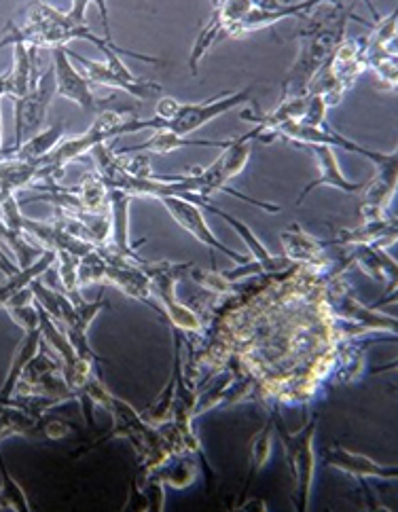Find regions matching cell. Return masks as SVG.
Wrapping results in <instances>:
<instances>
[{
  "mask_svg": "<svg viewBox=\"0 0 398 512\" xmlns=\"http://www.w3.org/2000/svg\"><path fill=\"white\" fill-rule=\"evenodd\" d=\"M102 17H104V30L106 36L100 39L92 32V28L87 26L85 20V11H87V3L79 0V3L72 5V9L68 13H62L58 9H53L49 5L43 3H34L28 7L26 11V22L24 24H15L9 22L3 30V39H0V47H7V45H28V47H66L68 41L72 39H85L89 43H94L100 51L106 53H121V56H130L142 62H149V64H161V60L157 58H149V56H140V53L128 51V49H121L113 43L111 39V28H108L106 22V7L104 3H98Z\"/></svg>",
  "mask_w": 398,
  "mask_h": 512,
  "instance_id": "obj_1",
  "label": "cell"
},
{
  "mask_svg": "<svg viewBox=\"0 0 398 512\" xmlns=\"http://www.w3.org/2000/svg\"><path fill=\"white\" fill-rule=\"evenodd\" d=\"M350 17L352 7L331 5L327 13L320 15L318 20L310 22V26L297 34L301 36V49L295 64L288 70L282 98L307 96V87H310L316 72L333 56L335 49L346 41L343 34H346Z\"/></svg>",
  "mask_w": 398,
  "mask_h": 512,
  "instance_id": "obj_2",
  "label": "cell"
},
{
  "mask_svg": "<svg viewBox=\"0 0 398 512\" xmlns=\"http://www.w3.org/2000/svg\"><path fill=\"white\" fill-rule=\"evenodd\" d=\"M252 94H255V85H250L246 89L240 91H227L223 96H214L206 102L199 104H180L178 113L174 115V119L161 123L155 117L153 119H128L125 123V132L134 134V132H142V130H166L172 132L176 136H189L193 132H197L199 127L208 125L210 121L219 119L221 115L233 111L246 102H250Z\"/></svg>",
  "mask_w": 398,
  "mask_h": 512,
  "instance_id": "obj_3",
  "label": "cell"
},
{
  "mask_svg": "<svg viewBox=\"0 0 398 512\" xmlns=\"http://www.w3.org/2000/svg\"><path fill=\"white\" fill-rule=\"evenodd\" d=\"M274 419V430L278 432L288 468L295 479V504L297 510H307L310 506V491L314 483V472H316V451H314V436L318 428V415H314L310 422H307L301 430L288 432L284 428V422L278 411L271 415Z\"/></svg>",
  "mask_w": 398,
  "mask_h": 512,
  "instance_id": "obj_4",
  "label": "cell"
},
{
  "mask_svg": "<svg viewBox=\"0 0 398 512\" xmlns=\"http://www.w3.org/2000/svg\"><path fill=\"white\" fill-rule=\"evenodd\" d=\"M142 271L149 276L151 282V292L161 307V312L166 314L168 322L178 328V331H189L197 333L202 328V320L193 312V309L185 307L176 299V282L189 276L193 263H170V261H159V263H149L144 261Z\"/></svg>",
  "mask_w": 398,
  "mask_h": 512,
  "instance_id": "obj_5",
  "label": "cell"
},
{
  "mask_svg": "<svg viewBox=\"0 0 398 512\" xmlns=\"http://www.w3.org/2000/svg\"><path fill=\"white\" fill-rule=\"evenodd\" d=\"M68 58L77 60L83 68H85V79L92 85H102V87H115V89H123L128 91L130 96L138 98V100H149L153 96H159L161 85L153 83V81H144L140 77H136L134 72L121 62V53H106V62H94L87 60L83 56H79L77 51H72L66 47Z\"/></svg>",
  "mask_w": 398,
  "mask_h": 512,
  "instance_id": "obj_6",
  "label": "cell"
},
{
  "mask_svg": "<svg viewBox=\"0 0 398 512\" xmlns=\"http://www.w3.org/2000/svg\"><path fill=\"white\" fill-rule=\"evenodd\" d=\"M58 94L56 70L49 66L43 75H39L26 94V98L15 100V142L13 146L24 144V134H39L45 125L47 111L53 96Z\"/></svg>",
  "mask_w": 398,
  "mask_h": 512,
  "instance_id": "obj_7",
  "label": "cell"
},
{
  "mask_svg": "<svg viewBox=\"0 0 398 512\" xmlns=\"http://www.w3.org/2000/svg\"><path fill=\"white\" fill-rule=\"evenodd\" d=\"M53 51V70H56V85H58V96L79 104L83 111L89 113H102L106 104H111L115 98L100 100L96 98L92 83H89L81 72L72 66L66 47H56Z\"/></svg>",
  "mask_w": 398,
  "mask_h": 512,
  "instance_id": "obj_8",
  "label": "cell"
},
{
  "mask_svg": "<svg viewBox=\"0 0 398 512\" xmlns=\"http://www.w3.org/2000/svg\"><path fill=\"white\" fill-rule=\"evenodd\" d=\"M159 201L166 206V210L170 212V216L174 218V221H176L180 227H183L187 233H191L197 242L206 244L210 250H216V252H221V254L229 256L231 261L240 263V265H246V263L250 261L248 256H244V254H240V252H235V250L227 248V246L219 240V237H216V235L210 231V227H208V223H206V218H204L202 210H199L195 204H191V201H185V199H180V197H164V199H159Z\"/></svg>",
  "mask_w": 398,
  "mask_h": 512,
  "instance_id": "obj_9",
  "label": "cell"
},
{
  "mask_svg": "<svg viewBox=\"0 0 398 512\" xmlns=\"http://www.w3.org/2000/svg\"><path fill=\"white\" fill-rule=\"evenodd\" d=\"M396 193V153L382 166H377V174L367 180L360 201V214L365 221H382L386 218V208Z\"/></svg>",
  "mask_w": 398,
  "mask_h": 512,
  "instance_id": "obj_10",
  "label": "cell"
},
{
  "mask_svg": "<svg viewBox=\"0 0 398 512\" xmlns=\"http://www.w3.org/2000/svg\"><path fill=\"white\" fill-rule=\"evenodd\" d=\"M324 464L331 468H337L339 472H346L358 481H365V479L396 481V477H398L396 466H382V464L373 462L371 457H367L363 453H354L346 447L324 449Z\"/></svg>",
  "mask_w": 398,
  "mask_h": 512,
  "instance_id": "obj_11",
  "label": "cell"
},
{
  "mask_svg": "<svg viewBox=\"0 0 398 512\" xmlns=\"http://www.w3.org/2000/svg\"><path fill=\"white\" fill-rule=\"evenodd\" d=\"M307 149H310V151L314 153V157H316V161H318L320 176H318L316 180H312L310 185H307V187L301 191V195H299V199H297V206H301L303 199H305L307 195H310L312 191L320 189V187H333V189H339V191L350 193V195L363 193L367 182H352V180H348L346 176H343L341 170H339V163H337V159H335V153H333L331 146L314 144V146H307Z\"/></svg>",
  "mask_w": 398,
  "mask_h": 512,
  "instance_id": "obj_12",
  "label": "cell"
},
{
  "mask_svg": "<svg viewBox=\"0 0 398 512\" xmlns=\"http://www.w3.org/2000/svg\"><path fill=\"white\" fill-rule=\"evenodd\" d=\"M204 210H210L212 214H216V216H221L223 221L238 233L240 237H242V242L248 246V250H250V256H252V261H255L259 267H261V271L263 273H280V271H288L293 267V263L286 259V256H274L271 254L263 244H261V240L259 237L250 231V227L248 225H244L240 218H235V216H231L229 212H225V210H221V208H216L210 199H206L204 201V206H202Z\"/></svg>",
  "mask_w": 398,
  "mask_h": 512,
  "instance_id": "obj_13",
  "label": "cell"
},
{
  "mask_svg": "<svg viewBox=\"0 0 398 512\" xmlns=\"http://www.w3.org/2000/svg\"><path fill=\"white\" fill-rule=\"evenodd\" d=\"M108 201H111V237H113V242L106 244V250L121 256V259L132 261V263H144V259H140V256H138L136 248L130 244V204H132V197L128 193L111 191V195H108Z\"/></svg>",
  "mask_w": 398,
  "mask_h": 512,
  "instance_id": "obj_14",
  "label": "cell"
},
{
  "mask_svg": "<svg viewBox=\"0 0 398 512\" xmlns=\"http://www.w3.org/2000/svg\"><path fill=\"white\" fill-rule=\"evenodd\" d=\"M396 242V223H390L388 218L382 221H365L356 229H343L337 233L335 240L324 242L329 246H379L384 248L388 244Z\"/></svg>",
  "mask_w": 398,
  "mask_h": 512,
  "instance_id": "obj_15",
  "label": "cell"
},
{
  "mask_svg": "<svg viewBox=\"0 0 398 512\" xmlns=\"http://www.w3.org/2000/svg\"><path fill=\"white\" fill-rule=\"evenodd\" d=\"M231 140H191L185 136H176L166 130H157L147 142L138 146H128V149L117 151V155H130V153H157L166 155L178 149H185V146H206V149H227Z\"/></svg>",
  "mask_w": 398,
  "mask_h": 512,
  "instance_id": "obj_16",
  "label": "cell"
},
{
  "mask_svg": "<svg viewBox=\"0 0 398 512\" xmlns=\"http://www.w3.org/2000/svg\"><path fill=\"white\" fill-rule=\"evenodd\" d=\"M286 259L291 263H320L322 254L327 250V244L316 240L310 233H305L299 223H295L291 229L282 231L280 235Z\"/></svg>",
  "mask_w": 398,
  "mask_h": 512,
  "instance_id": "obj_17",
  "label": "cell"
},
{
  "mask_svg": "<svg viewBox=\"0 0 398 512\" xmlns=\"http://www.w3.org/2000/svg\"><path fill=\"white\" fill-rule=\"evenodd\" d=\"M350 259L379 282H396V263L379 246H356Z\"/></svg>",
  "mask_w": 398,
  "mask_h": 512,
  "instance_id": "obj_18",
  "label": "cell"
},
{
  "mask_svg": "<svg viewBox=\"0 0 398 512\" xmlns=\"http://www.w3.org/2000/svg\"><path fill=\"white\" fill-rule=\"evenodd\" d=\"M64 132H66L64 121L49 125L47 130H41L39 134L30 136V140H26L20 146V149L15 151V155L11 159H15V161H36V159L49 155L62 142Z\"/></svg>",
  "mask_w": 398,
  "mask_h": 512,
  "instance_id": "obj_19",
  "label": "cell"
},
{
  "mask_svg": "<svg viewBox=\"0 0 398 512\" xmlns=\"http://www.w3.org/2000/svg\"><path fill=\"white\" fill-rule=\"evenodd\" d=\"M333 307L337 309V314L341 318H346L350 322H358V324H367L369 328H384V331H392L396 333V320L390 316H382L373 312V309H367L360 305L358 301H354L350 295H339V299L333 301Z\"/></svg>",
  "mask_w": 398,
  "mask_h": 512,
  "instance_id": "obj_20",
  "label": "cell"
},
{
  "mask_svg": "<svg viewBox=\"0 0 398 512\" xmlns=\"http://www.w3.org/2000/svg\"><path fill=\"white\" fill-rule=\"evenodd\" d=\"M56 261H58V252L45 250L39 261H34L28 269H22L20 273H15V276L7 278L3 284H0V307H5L7 301L15 297L22 288L30 286L34 280H39V276H43V273Z\"/></svg>",
  "mask_w": 398,
  "mask_h": 512,
  "instance_id": "obj_21",
  "label": "cell"
},
{
  "mask_svg": "<svg viewBox=\"0 0 398 512\" xmlns=\"http://www.w3.org/2000/svg\"><path fill=\"white\" fill-rule=\"evenodd\" d=\"M3 309H7V314L17 326L24 328V333L39 328V303H36L30 286L22 288L15 297H11Z\"/></svg>",
  "mask_w": 398,
  "mask_h": 512,
  "instance_id": "obj_22",
  "label": "cell"
},
{
  "mask_svg": "<svg viewBox=\"0 0 398 512\" xmlns=\"http://www.w3.org/2000/svg\"><path fill=\"white\" fill-rule=\"evenodd\" d=\"M271 436H274V419H269V422L252 436V445H250V457H248V477H246V485L242 496H246V491L255 479V474L269 462V455L274 445H271Z\"/></svg>",
  "mask_w": 398,
  "mask_h": 512,
  "instance_id": "obj_23",
  "label": "cell"
},
{
  "mask_svg": "<svg viewBox=\"0 0 398 512\" xmlns=\"http://www.w3.org/2000/svg\"><path fill=\"white\" fill-rule=\"evenodd\" d=\"M219 41H223V26H221L219 13H216V9H214V13H212V17H210V22L202 28V32L197 34L195 45H193V49H191L189 68H191V75H193V77L199 75V62L204 60L206 53H208L216 43H219Z\"/></svg>",
  "mask_w": 398,
  "mask_h": 512,
  "instance_id": "obj_24",
  "label": "cell"
},
{
  "mask_svg": "<svg viewBox=\"0 0 398 512\" xmlns=\"http://www.w3.org/2000/svg\"><path fill=\"white\" fill-rule=\"evenodd\" d=\"M24 235H26L24 231H11L3 223H0V237H3V240L11 246V250L15 252L20 269H28L34 261H39L45 252V248L28 244Z\"/></svg>",
  "mask_w": 398,
  "mask_h": 512,
  "instance_id": "obj_25",
  "label": "cell"
},
{
  "mask_svg": "<svg viewBox=\"0 0 398 512\" xmlns=\"http://www.w3.org/2000/svg\"><path fill=\"white\" fill-rule=\"evenodd\" d=\"M0 477H3V485H0V498H3V510H30V502L26 498L24 489L17 485L11 477V472L5 464V457L0 453Z\"/></svg>",
  "mask_w": 398,
  "mask_h": 512,
  "instance_id": "obj_26",
  "label": "cell"
},
{
  "mask_svg": "<svg viewBox=\"0 0 398 512\" xmlns=\"http://www.w3.org/2000/svg\"><path fill=\"white\" fill-rule=\"evenodd\" d=\"M153 474V472H151ZM199 474V468L197 464L191 460V457H185V460H178L176 464H172L170 468L166 470H159L155 472V477L164 481V485H170V487H176V489H183V487H189Z\"/></svg>",
  "mask_w": 398,
  "mask_h": 512,
  "instance_id": "obj_27",
  "label": "cell"
},
{
  "mask_svg": "<svg viewBox=\"0 0 398 512\" xmlns=\"http://www.w3.org/2000/svg\"><path fill=\"white\" fill-rule=\"evenodd\" d=\"M178 106H180V102L174 100V98H168V96L161 98L155 106V119L161 121V123L174 119V115L178 113Z\"/></svg>",
  "mask_w": 398,
  "mask_h": 512,
  "instance_id": "obj_28",
  "label": "cell"
},
{
  "mask_svg": "<svg viewBox=\"0 0 398 512\" xmlns=\"http://www.w3.org/2000/svg\"><path fill=\"white\" fill-rule=\"evenodd\" d=\"M20 271H22L20 265L13 263L9 256L3 252V248H0V273H3L5 278H11V276H15V273H20Z\"/></svg>",
  "mask_w": 398,
  "mask_h": 512,
  "instance_id": "obj_29",
  "label": "cell"
},
{
  "mask_svg": "<svg viewBox=\"0 0 398 512\" xmlns=\"http://www.w3.org/2000/svg\"><path fill=\"white\" fill-rule=\"evenodd\" d=\"M0 510H3V498H0Z\"/></svg>",
  "mask_w": 398,
  "mask_h": 512,
  "instance_id": "obj_30",
  "label": "cell"
}]
</instances>
